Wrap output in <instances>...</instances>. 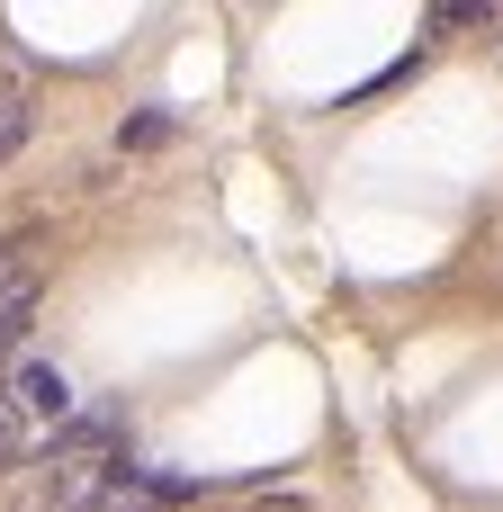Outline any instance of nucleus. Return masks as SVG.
<instances>
[{
	"label": "nucleus",
	"instance_id": "1",
	"mask_svg": "<svg viewBox=\"0 0 503 512\" xmlns=\"http://www.w3.org/2000/svg\"><path fill=\"white\" fill-rule=\"evenodd\" d=\"M9 414H18V423H27V414H36V423H72L81 405H72V378H63L54 360H18V369H9Z\"/></svg>",
	"mask_w": 503,
	"mask_h": 512
},
{
	"label": "nucleus",
	"instance_id": "2",
	"mask_svg": "<svg viewBox=\"0 0 503 512\" xmlns=\"http://www.w3.org/2000/svg\"><path fill=\"white\" fill-rule=\"evenodd\" d=\"M45 459H126V450H117V414H72V423H54Z\"/></svg>",
	"mask_w": 503,
	"mask_h": 512
},
{
	"label": "nucleus",
	"instance_id": "3",
	"mask_svg": "<svg viewBox=\"0 0 503 512\" xmlns=\"http://www.w3.org/2000/svg\"><path fill=\"white\" fill-rule=\"evenodd\" d=\"M72 512H153V495H144V468H135V459H117V477H108L90 504H72Z\"/></svg>",
	"mask_w": 503,
	"mask_h": 512
},
{
	"label": "nucleus",
	"instance_id": "4",
	"mask_svg": "<svg viewBox=\"0 0 503 512\" xmlns=\"http://www.w3.org/2000/svg\"><path fill=\"white\" fill-rule=\"evenodd\" d=\"M27 135H36V99H27V90H0V162H9Z\"/></svg>",
	"mask_w": 503,
	"mask_h": 512
},
{
	"label": "nucleus",
	"instance_id": "5",
	"mask_svg": "<svg viewBox=\"0 0 503 512\" xmlns=\"http://www.w3.org/2000/svg\"><path fill=\"white\" fill-rule=\"evenodd\" d=\"M171 135H180V126H171L162 108H144V117H126V126H117V144H126V153H162Z\"/></svg>",
	"mask_w": 503,
	"mask_h": 512
},
{
	"label": "nucleus",
	"instance_id": "6",
	"mask_svg": "<svg viewBox=\"0 0 503 512\" xmlns=\"http://www.w3.org/2000/svg\"><path fill=\"white\" fill-rule=\"evenodd\" d=\"M423 27H432V36H450V27H495V9H486V0H441Z\"/></svg>",
	"mask_w": 503,
	"mask_h": 512
},
{
	"label": "nucleus",
	"instance_id": "7",
	"mask_svg": "<svg viewBox=\"0 0 503 512\" xmlns=\"http://www.w3.org/2000/svg\"><path fill=\"white\" fill-rule=\"evenodd\" d=\"M27 450H36V441H27V423L9 414V396H0V477H18V468H27Z\"/></svg>",
	"mask_w": 503,
	"mask_h": 512
},
{
	"label": "nucleus",
	"instance_id": "8",
	"mask_svg": "<svg viewBox=\"0 0 503 512\" xmlns=\"http://www.w3.org/2000/svg\"><path fill=\"white\" fill-rule=\"evenodd\" d=\"M9 512H54V504H45V486H27V495H18Z\"/></svg>",
	"mask_w": 503,
	"mask_h": 512
}]
</instances>
